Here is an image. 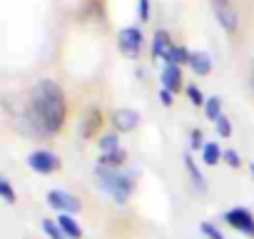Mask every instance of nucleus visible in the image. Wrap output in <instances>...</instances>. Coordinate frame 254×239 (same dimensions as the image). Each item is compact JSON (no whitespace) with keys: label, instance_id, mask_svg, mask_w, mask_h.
I'll list each match as a JSON object with an SVG mask.
<instances>
[{"label":"nucleus","instance_id":"13","mask_svg":"<svg viewBox=\"0 0 254 239\" xmlns=\"http://www.w3.org/2000/svg\"><path fill=\"white\" fill-rule=\"evenodd\" d=\"M197 77H207L209 72H212V58H209V53H204V50H194L192 53V58H190V65H187Z\"/></svg>","mask_w":254,"mask_h":239},{"label":"nucleus","instance_id":"6","mask_svg":"<svg viewBox=\"0 0 254 239\" xmlns=\"http://www.w3.org/2000/svg\"><path fill=\"white\" fill-rule=\"evenodd\" d=\"M234 232L244 234V237H254V214L247 207H232L229 212H224L222 217Z\"/></svg>","mask_w":254,"mask_h":239},{"label":"nucleus","instance_id":"27","mask_svg":"<svg viewBox=\"0 0 254 239\" xmlns=\"http://www.w3.org/2000/svg\"><path fill=\"white\" fill-rule=\"evenodd\" d=\"M137 18L142 23L150 20V0H137Z\"/></svg>","mask_w":254,"mask_h":239},{"label":"nucleus","instance_id":"2","mask_svg":"<svg viewBox=\"0 0 254 239\" xmlns=\"http://www.w3.org/2000/svg\"><path fill=\"white\" fill-rule=\"evenodd\" d=\"M95 182L100 189H105L117 204H125L130 199V194L135 192V179L132 175H125L120 170H110V167H95Z\"/></svg>","mask_w":254,"mask_h":239},{"label":"nucleus","instance_id":"11","mask_svg":"<svg viewBox=\"0 0 254 239\" xmlns=\"http://www.w3.org/2000/svg\"><path fill=\"white\" fill-rule=\"evenodd\" d=\"M182 80H185V77H182V67L165 62V67H162V72H160L162 87H167V90H172V92H180V90H182Z\"/></svg>","mask_w":254,"mask_h":239},{"label":"nucleus","instance_id":"1","mask_svg":"<svg viewBox=\"0 0 254 239\" xmlns=\"http://www.w3.org/2000/svg\"><path fill=\"white\" fill-rule=\"evenodd\" d=\"M28 120L33 130L45 137H55L65 127L67 100H65V90L55 80L43 77L33 85L28 100Z\"/></svg>","mask_w":254,"mask_h":239},{"label":"nucleus","instance_id":"5","mask_svg":"<svg viewBox=\"0 0 254 239\" xmlns=\"http://www.w3.org/2000/svg\"><path fill=\"white\" fill-rule=\"evenodd\" d=\"M45 199H48V207L55 209L58 214H77L82 209V202L65 189H50Z\"/></svg>","mask_w":254,"mask_h":239},{"label":"nucleus","instance_id":"9","mask_svg":"<svg viewBox=\"0 0 254 239\" xmlns=\"http://www.w3.org/2000/svg\"><path fill=\"white\" fill-rule=\"evenodd\" d=\"M140 125V112H135L132 107H120L112 112V127L117 132H132Z\"/></svg>","mask_w":254,"mask_h":239},{"label":"nucleus","instance_id":"18","mask_svg":"<svg viewBox=\"0 0 254 239\" xmlns=\"http://www.w3.org/2000/svg\"><path fill=\"white\" fill-rule=\"evenodd\" d=\"M202 110H204L207 120H212V122H217V120L224 115V112H222V100H219L217 95H214V97H207V102H204Z\"/></svg>","mask_w":254,"mask_h":239},{"label":"nucleus","instance_id":"20","mask_svg":"<svg viewBox=\"0 0 254 239\" xmlns=\"http://www.w3.org/2000/svg\"><path fill=\"white\" fill-rule=\"evenodd\" d=\"M97 145H100V152H115V150H120L117 135H102V137L97 140Z\"/></svg>","mask_w":254,"mask_h":239},{"label":"nucleus","instance_id":"10","mask_svg":"<svg viewBox=\"0 0 254 239\" xmlns=\"http://www.w3.org/2000/svg\"><path fill=\"white\" fill-rule=\"evenodd\" d=\"M172 38H170V33L167 30H155V35H152V45H150V55H152V60H162L165 62V58L170 55V50H172Z\"/></svg>","mask_w":254,"mask_h":239},{"label":"nucleus","instance_id":"23","mask_svg":"<svg viewBox=\"0 0 254 239\" xmlns=\"http://www.w3.org/2000/svg\"><path fill=\"white\" fill-rule=\"evenodd\" d=\"M214 127H217V135L219 137H232V122H229V117L227 115H222L219 120H217V122H214Z\"/></svg>","mask_w":254,"mask_h":239},{"label":"nucleus","instance_id":"25","mask_svg":"<svg viewBox=\"0 0 254 239\" xmlns=\"http://www.w3.org/2000/svg\"><path fill=\"white\" fill-rule=\"evenodd\" d=\"M204 145H207V142H204V132H202V130H192V135H190V147H192L194 152H197V150L202 152Z\"/></svg>","mask_w":254,"mask_h":239},{"label":"nucleus","instance_id":"8","mask_svg":"<svg viewBox=\"0 0 254 239\" xmlns=\"http://www.w3.org/2000/svg\"><path fill=\"white\" fill-rule=\"evenodd\" d=\"M100 127H102V112H100V107L90 105V107L82 112V117H80L77 132H80L82 140H92V137L100 132Z\"/></svg>","mask_w":254,"mask_h":239},{"label":"nucleus","instance_id":"7","mask_svg":"<svg viewBox=\"0 0 254 239\" xmlns=\"http://www.w3.org/2000/svg\"><path fill=\"white\" fill-rule=\"evenodd\" d=\"M28 167L38 175H53L60 170V157L50 150H33L28 155Z\"/></svg>","mask_w":254,"mask_h":239},{"label":"nucleus","instance_id":"22","mask_svg":"<svg viewBox=\"0 0 254 239\" xmlns=\"http://www.w3.org/2000/svg\"><path fill=\"white\" fill-rule=\"evenodd\" d=\"M187 97H190V102H192L194 107H204V102H207L204 92H202L197 85H190V87H187Z\"/></svg>","mask_w":254,"mask_h":239},{"label":"nucleus","instance_id":"15","mask_svg":"<svg viewBox=\"0 0 254 239\" xmlns=\"http://www.w3.org/2000/svg\"><path fill=\"white\" fill-rule=\"evenodd\" d=\"M58 224H60V229H63L70 239H80V237H82V229H80L75 214H58Z\"/></svg>","mask_w":254,"mask_h":239},{"label":"nucleus","instance_id":"17","mask_svg":"<svg viewBox=\"0 0 254 239\" xmlns=\"http://www.w3.org/2000/svg\"><path fill=\"white\" fill-rule=\"evenodd\" d=\"M222 160H224V150H219L217 142H207L204 150H202V162H204L207 167H214V165L222 162Z\"/></svg>","mask_w":254,"mask_h":239},{"label":"nucleus","instance_id":"4","mask_svg":"<svg viewBox=\"0 0 254 239\" xmlns=\"http://www.w3.org/2000/svg\"><path fill=\"white\" fill-rule=\"evenodd\" d=\"M142 45H145V35H142V30L135 28V25H127V28H122V30L117 33V48H120V53L127 55V58H140Z\"/></svg>","mask_w":254,"mask_h":239},{"label":"nucleus","instance_id":"24","mask_svg":"<svg viewBox=\"0 0 254 239\" xmlns=\"http://www.w3.org/2000/svg\"><path fill=\"white\" fill-rule=\"evenodd\" d=\"M199 232H202L207 239H224V234H222L212 222H202V224H199Z\"/></svg>","mask_w":254,"mask_h":239},{"label":"nucleus","instance_id":"26","mask_svg":"<svg viewBox=\"0 0 254 239\" xmlns=\"http://www.w3.org/2000/svg\"><path fill=\"white\" fill-rule=\"evenodd\" d=\"M224 162H227L232 170H239V167H242V157H239L237 150H224Z\"/></svg>","mask_w":254,"mask_h":239},{"label":"nucleus","instance_id":"16","mask_svg":"<svg viewBox=\"0 0 254 239\" xmlns=\"http://www.w3.org/2000/svg\"><path fill=\"white\" fill-rule=\"evenodd\" d=\"M190 58H192V50H187L185 45H172V50H170V55L165 58V62L185 67V65H190Z\"/></svg>","mask_w":254,"mask_h":239},{"label":"nucleus","instance_id":"14","mask_svg":"<svg viewBox=\"0 0 254 239\" xmlns=\"http://www.w3.org/2000/svg\"><path fill=\"white\" fill-rule=\"evenodd\" d=\"M125 160H127V152L120 147V150H115V152H100L97 165H100V167H110V170H120V167L125 165Z\"/></svg>","mask_w":254,"mask_h":239},{"label":"nucleus","instance_id":"3","mask_svg":"<svg viewBox=\"0 0 254 239\" xmlns=\"http://www.w3.org/2000/svg\"><path fill=\"white\" fill-rule=\"evenodd\" d=\"M209 5H212V13H214L219 28L227 35H237L239 33V13L232 0H209Z\"/></svg>","mask_w":254,"mask_h":239},{"label":"nucleus","instance_id":"12","mask_svg":"<svg viewBox=\"0 0 254 239\" xmlns=\"http://www.w3.org/2000/svg\"><path fill=\"white\" fill-rule=\"evenodd\" d=\"M185 172H187L192 187H194L199 194H207V179H204V175L199 172V167H197V162H194V157H192L190 152L185 155Z\"/></svg>","mask_w":254,"mask_h":239},{"label":"nucleus","instance_id":"21","mask_svg":"<svg viewBox=\"0 0 254 239\" xmlns=\"http://www.w3.org/2000/svg\"><path fill=\"white\" fill-rule=\"evenodd\" d=\"M0 197L5 204H15V189L10 187V182L5 177H0Z\"/></svg>","mask_w":254,"mask_h":239},{"label":"nucleus","instance_id":"28","mask_svg":"<svg viewBox=\"0 0 254 239\" xmlns=\"http://www.w3.org/2000/svg\"><path fill=\"white\" fill-rule=\"evenodd\" d=\"M172 95H175L172 90H167V87H160V102H162L165 107H172V102H175V100H172Z\"/></svg>","mask_w":254,"mask_h":239},{"label":"nucleus","instance_id":"19","mask_svg":"<svg viewBox=\"0 0 254 239\" xmlns=\"http://www.w3.org/2000/svg\"><path fill=\"white\" fill-rule=\"evenodd\" d=\"M43 232H45L50 239H70V237L60 229L58 219H43Z\"/></svg>","mask_w":254,"mask_h":239},{"label":"nucleus","instance_id":"30","mask_svg":"<svg viewBox=\"0 0 254 239\" xmlns=\"http://www.w3.org/2000/svg\"><path fill=\"white\" fill-rule=\"evenodd\" d=\"M249 172H252V179H254V165H249Z\"/></svg>","mask_w":254,"mask_h":239},{"label":"nucleus","instance_id":"29","mask_svg":"<svg viewBox=\"0 0 254 239\" xmlns=\"http://www.w3.org/2000/svg\"><path fill=\"white\" fill-rule=\"evenodd\" d=\"M249 87H252V92H254V60L249 62Z\"/></svg>","mask_w":254,"mask_h":239}]
</instances>
